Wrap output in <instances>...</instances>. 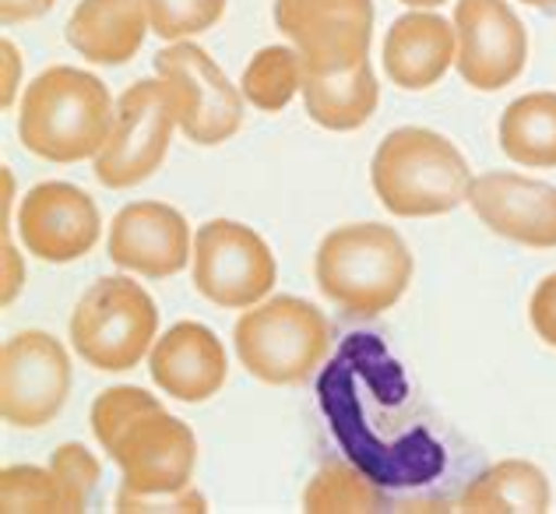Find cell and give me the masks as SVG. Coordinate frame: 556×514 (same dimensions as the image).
<instances>
[{"mask_svg": "<svg viewBox=\"0 0 556 514\" xmlns=\"http://www.w3.org/2000/svg\"><path fill=\"white\" fill-rule=\"evenodd\" d=\"M243 371L261 385L289 388L311 377L331 349V325L320 306L300 297H271L232 325Z\"/></svg>", "mask_w": 556, "mask_h": 514, "instance_id": "277c9868", "label": "cell"}, {"mask_svg": "<svg viewBox=\"0 0 556 514\" xmlns=\"http://www.w3.org/2000/svg\"><path fill=\"white\" fill-rule=\"evenodd\" d=\"M163 402L155 399V394H149L144 388H130V385H116V388H106L99 394V399L92 402V437L99 440L102 448L110 444V440L121 434L124 427L135 416L149 413V409H159Z\"/></svg>", "mask_w": 556, "mask_h": 514, "instance_id": "4316f807", "label": "cell"}, {"mask_svg": "<svg viewBox=\"0 0 556 514\" xmlns=\"http://www.w3.org/2000/svg\"><path fill=\"white\" fill-rule=\"evenodd\" d=\"M102 218L96 201L81 187L64 180L36 184L22 198L18 237L28 254L50 264H67L92 254L99 243Z\"/></svg>", "mask_w": 556, "mask_h": 514, "instance_id": "4fadbf2b", "label": "cell"}, {"mask_svg": "<svg viewBox=\"0 0 556 514\" xmlns=\"http://www.w3.org/2000/svg\"><path fill=\"white\" fill-rule=\"evenodd\" d=\"M102 451L121 468V493L130 497L180 493L190 487L198 465L194 430L163 405L135 416Z\"/></svg>", "mask_w": 556, "mask_h": 514, "instance_id": "9c48e42d", "label": "cell"}, {"mask_svg": "<svg viewBox=\"0 0 556 514\" xmlns=\"http://www.w3.org/2000/svg\"><path fill=\"white\" fill-rule=\"evenodd\" d=\"M405 8H413V11H430V8H441L444 0H402Z\"/></svg>", "mask_w": 556, "mask_h": 514, "instance_id": "d6a6232c", "label": "cell"}, {"mask_svg": "<svg viewBox=\"0 0 556 514\" xmlns=\"http://www.w3.org/2000/svg\"><path fill=\"white\" fill-rule=\"evenodd\" d=\"M303 106L311 121L328 130H356L377 113L380 85L370 61L342 71V75H303Z\"/></svg>", "mask_w": 556, "mask_h": 514, "instance_id": "ffe728a7", "label": "cell"}, {"mask_svg": "<svg viewBox=\"0 0 556 514\" xmlns=\"http://www.w3.org/2000/svg\"><path fill=\"white\" fill-rule=\"evenodd\" d=\"M529 8H556V0H525Z\"/></svg>", "mask_w": 556, "mask_h": 514, "instance_id": "836d02e7", "label": "cell"}, {"mask_svg": "<svg viewBox=\"0 0 556 514\" xmlns=\"http://www.w3.org/2000/svg\"><path fill=\"white\" fill-rule=\"evenodd\" d=\"M149 11L152 33L166 42H184L208 28L226 14V0H141Z\"/></svg>", "mask_w": 556, "mask_h": 514, "instance_id": "d4e9b609", "label": "cell"}, {"mask_svg": "<svg viewBox=\"0 0 556 514\" xmlns=\"http://www.w3.org/2000/svg\"><path fill=\"white\" fill-rule=\"evenodd\" d=\"M303 511L306 514H374L384 511V493L377 482L359 473L356 465L328 462L317 468L314 479L303 490Z\"/></svg>", "mask_w": 556, "mask_h": 514, "instance_id": "7402d4cb", "label": "cell"}, {"mask_svg": "<svg viewBox=\"0 0 556 514\" xmlns=\"http://www.w3.org/2000/svg\"><path fill=\"white\" fill-rule=\"evenodd\" d=\"M0 511L4 514H64V493L53 468L8 465L0 473Z\"/></svg>", "mask_w": 556, "mask_h": 514, "instance_id": "cb8c5ba5", "label": "cell"}, {"mask_svg": "<svg viewBox=\"0 0 556 514\" xmlns=\"http://www.w3.org/2000/svg\"><path fill=\"white\" fill-rule=\"evenodd\" d=\"M278 278L271 247L251 226L212 218L194 233V286L223 311H251Z\"/></svg>", "mask_w": 556, "mask_h": 514, "instance_id": "52a82bcc", "label": "cell"}, {"mask_svg": "<svg viewBox=\"0 0 556 514\" xmlns=\"http://www.w3.org/2000/svg\"><path fill=\"white\" fill-rule=\"evenodd\" d=\"M149 11L141 0H81L67 18V42L92 64H127L149 36Z\"/></svg>", "mask_w": 556, "mask_h": 514, "instance_id": "ac0fdd59", "label": "cell"}, {"mask_svg": "<svg viewBox=\"0 0 556 514\" xmlns=\"http://www.w3.org/2000/svg\"><path fill=\"white\" fill-rule=\"evenodd\" d=\"M116 268L141 278H173L194 261V237L187 218L163 201L124 204L110 223L106 240Z\"/></svg>", "mask_w": 556, "mask_h": 514, "instance_id": "5bb4252c", "label": "cell"}, {"mask_svg": "<svg viewBox=\"0 0 556 514\" xmlns=\"http://www.w3.org/2000/svg\"><path fill=\"white\" fill-rule=\"evenodd\" d=\"M501 149L510 163L556 170V92H529L501 116Z\"/></svg>", "mask_w": 556, "mask_h": 514, "instance_id": "44dd1931", "label": "cell"}, {"mask_svg": "<svg viewBox=\"0 0 556 514\" xmlns=\"http://www.w3.org/2000/svg\"><path fill=\"white\" fill-rule=\"evenodd\" d=\"M67 331L85 363L102 374H124L152 352L159 311L149 292L127 275H106L85 289Z\"/></svg>", "mask_w": 556, "mask_h": 514, "instance_id": "5b68a950", "label": "cell"}, {"mask_svg": "<svg viewBox=\"0 0 556 514\" xmlns=\"http://www.w3.org/2000/svg\"><path fill=\"white\" fill-rule=\"evenodd\" d=\"M149 371L163 394L198 405L223 391L229 360L212 328L198 325V321H180L155 339L149 352Z\"/></svg>", "mask_w": 556, "mask_h": 514, "instance_id": "2e32d148", "label": "cell"}, {"mask_svg": "<svg viewBox=\"0 0 556 514\" xmlns=\"http://www.w3.org/2000/svg\"><path fill=\"white\" fill-rule=\"evenodd\" d=\"M22 278H25V264L18 254H14V247L4 233V306H11L14 297L22 292Z\"/></svg>", "mask_w": 556, "mask_h": 514, "instance_id": "4dcf8cb0", "label": "cell"}, {"mask_svg": "<svg viewBox=\"0 0 556 514\" xmlns=\"http://www.w3.org/2000/svg\"><path fill=\"white\" fill-rule=\"evenodd\" d=\"M468 204L479 223L510 243L553 251L556 247V187L521 173H482L472 176Z\"/></svg>", "mask_w": 556, "mask_h": 514, "instance_id": "9a60e30c", "label": "cell"}, {"mask_svg": "<svg viewBox=\"0 0 556 514\" xmlns=\"http://www.w3.org/2000/svg\"><path fill=\"white\" fill-rule=\"evenodd\" d=\"M50 468H53L56 482H61L67 514H81L89 507L92 493L99 487V473H102L99 459L85 444H61L53 451Z\"/></svg>", "mask_w": 556, "mask_h": 514, "instance_id": "484cf974", "label": "cell"}, {"mask_svg": "<svg viewBox=\"0 0 556 514\" xmlns=\"http://www.w3.org/2000/svg\"><path fill=\"white\" fill-rule=\"evenodd\" d=\"M177 124V102L163 78H141L116 102L106 149L96 155V180L110 190L138 187L163 166Z\"/></svg>", "mask_w": 556, "mask_h": 514, "instance_id": "8992f818", "label": "cell"}, {"mask_svg": "<svg viewBox=\"0 0 556 514\" xmlns=\"http://www.w3.org/2000/svg\"><path fill=\"white\" fill-rule=\"evenodd\" d=\"M113 113L110 88L96 75L56 64L25 88L18 138L47 163H85L106 149Z\"/></svg>", "mask_w": 556, "mask_h": 514, "instance_id": "6da1fadb", "label": "cell"}, {"mask_svg": "<svg viewBox=\"0 0 556 514\" xmlns=\"http://www.w3.org/2000/svg\"><path fill=\"white\" fill-rule=\"evenodd\" d=\"M458 75L476 92H501L529 64V33L507 0H458Z\"/></svg>", "mask_w": 556, "mask_h": 514, "instance_id": "7c38bea8", "label": "cell"}, {"mask_svg": "<svg viewBox=\"0 0 556 514\" xmlns=\"http://www.w3.org/2000/svg\"><path fill=\"white\" fill-rule=\"evenodd\" d=\"M116 511L121 514H152V511H173V514H204L208 501L187 487L180 493H155V497H130V493H116Z\"/></svg>", "mask_w": 556, "mask_h": 514, "instance_id": "83f0119b", "label": "cell"}, {"mask_svg": "<svg viewBox=\"0 0 556 514\" xmlns=\"http://www.w3.org/2000/svg\"><path fill=\"white\" fill-rule=\"evenodd\" d=\"M370 184L391 215L433 218L468 201L472 170L451 138L430 127H399L377 145Z\"/></svg>", "mask_w": 556, "mask_h": 514, "instance_id": "3957f363", "label": "cell"}, {"mask_svg": "<svg viewBox=\"0 0 556 514\" xmlns=\"http://www.w3.org/2000/svg\"><path fill=\"white\" fill-rule=\"evenodd\" d=\"M413 272V251L384 223H349L331 229L314 258L317 289L349 317L391 311L405 297Z\"/></svg>", "mask_w": 556, "mask_h": 514, "instance_id": "7a4b0ae2", "label": "cell"}, {"mask_svg": "<svg viewBox=\"0 0 556 514\" xmlns=\"http://www.w3.org/2000/svg\"><path fill=\"white\" fill-rule=\"evenodd\" d=\"M549 507L553 487L546 473L521 459L482 468L458 497V511L465 514H546Z\"/></svg>", "mask_w": 556, "mask_h": 514, "instance_id": "d6986e66", "label": "cell"}, {"mask_svg": "<svg viewBox=\"0 0 556 514\" xmlns=\"http://www.w3.org/2000/svg\"><path fill=\"white\" fill-rule=\"evenodd\" d=\"M529 321H532L539 339L556 349V272L535 286L532 300H529Z\"/></svg>", "mask_w": 556, "mask_h": 514, "instance_id": "f1b7e54d", "label": "cell"}, {"mask_svg": "<svg viewBox=\"0 0 556 514\" xmlns=\"http://www.w3.org/2000/svg\"><path fill=\"white\" fill-rule=\"evenodd\" d=\"M458 57L455 25H447L433 11H408L394 18L384 36V75L405 88L422 92L447 75Z\"/></svg>", "mask_w": 556, "mask_h": 514, "instance_id": "e0dca14e", "label": "cell"}, {"mask_svg": "<svg viewBox=\"0 0 556 514\" xmlns=\"http://www.w3.org/2000/svg\"><path fill=\"white\" fill-rule=\"evenodd\" d=\"M22 78V61H18V50L14 42H4V110H11L14 102V85Z\"/></svg>", "mask_w": 556, "mask_h": 514, "instance_id": "1f68e13d", "label": "cell"}, {"mask_svg": "<svg viewBox=\"0 0 556 514\" xmlns=\"http://www.w3.org/2000/svg\"><path fill=\"white\" fill-rule=\"evenodd\" d=\"M56 0H0V18L4 25H14V22H36L42 18Z\"/></svg>", "mask_w": 556, "mask_h": 514, "instance_id": "f546056e", "label": "cell"}, {"mask_svg": "<svg viewBox=\"0 0 556 514\" xmlns=\"http://www.w3.org/2000/svg\"><path fill=\"white\" fill-rule=\"evenodd\" d=\"M159 78L177 102V124L194 145H223L243 124V92L194 42H173L155 57Z\"/></svg>", "mask_w": 556, "mask_h": 514, "instance_id": "8fae6325", "label": "cell"}, {"mask_svg": "<svg viewBox=\"0 0 556 514\" xmlns=\"http://www.w3.org/2000/svg\"><path fill=\"white\" fill-rule=\"evenodd\" d=\"M275 25L300 53L303 75H342L370 53L374 0H275Z\"/></svg>", "mask_w": 556, "mask_h": 514, "instance_id": "ba28073f", "label": "cell"}, {"mask_svg": "<svg viewBox=\"0 0 556 514\" xmlns=\"http://www.w3.org/2000/svg\"><path fill=\"white\" fill-rule=\"evenodd\" d=\"M303 88V61L292 47H265L251 57L240 92L261 113H282Z\"/></svg>", "mask_w": 556, "mask_h": 514, "instance_id": "603a6c76", "label": "cell"}, {"mask_svg": "<svg viewBox=\"0 0 556 514\" xmlns=\"http://www.w3.org/2000/svg\"><path fill=\"white\" fill-rule=\"evenodd\" d=\"M71 394V356L50 331H18L0 349V416L39 430L61 416Z\"/></svg>", "mask_w": 556, "mask_h": 514, "instance_id": "30bf717a", "label": "cell"}]
</instances>
